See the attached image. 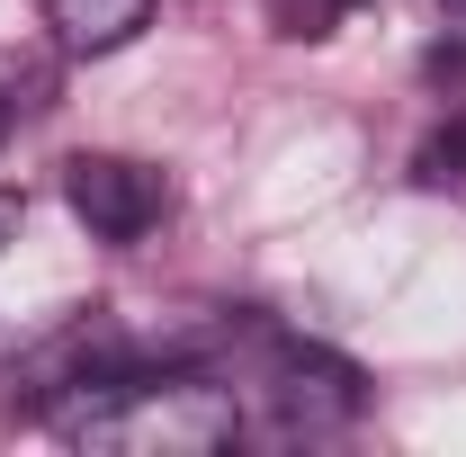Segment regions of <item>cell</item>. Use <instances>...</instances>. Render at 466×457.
Segmentation results:
<instances>
[{
  "instance_id": "obj_6",
  "label": "cell",
  "mask_w": 466,
  "mask_h": 457,
  "mask_svg": "<svg viewBox=\"0 0 466 457\" xmlns=\"http://www.w3.org/2000/svg\"><path fill=\"white\" fill-rule=\"evenodd\" d=\"M260 9H269V27H279V36L314 46V36H332V27H341L359 0H260Z\"/></svg>"
},
{
  "instance_id": "obj_5",
  "label": "cell",
  "mask_w": 466,
  "mask_h": 457,
  "mask_svg": "<svg viewBox=\"0 0 466 457\" xmlns=\"http://www.w3.org/2000/svg\"><path fill=\"white\" fill-rule=\"evenodd\" d=\"M412 171L431 179V188H466V108L449 126H431V144L412 153Z\"/></svg>"
},
{
  "instance_id": "obj_4",
  "label": "cell",
  "mask_w": 466,
  "mask_h": 457,
  "mask_svg": "<svg viewBox=\"0 0 466 457\" xmlns=\"http://www.w3.org/2000/svg\"><path fill=\"white\" fill-rule=\"evenodd\" d=\"M162 0H46V27H55L63 55H116L153 27Z\"/></svg>"
},
{
  "instance_id": "obj_3",
  "label": "cell",
  "mask_w": 466,
  "mask_h": 457,
  "mask_svg": "<svg viewBox=\"0 0 466 457\" xmlns=\"http://www.w3.org/2000/svg\"><path fill=\"white\" fill-rule=\"evenodd\" d=\"M260 395L279 412V431H332L359 412V368H341L332 350H305V341H269Z\"/></svg>"
},
{
  "instance_id": "obj_8",
  "label": "cell",
  "mask_w": 466,
  "mask_h": 457,
  "mask_svg": "<svg viewBox=\"0 0 466 457\" xmlns=\"http://www.w3.org/2000/svg\"><path fill=\"white\" fill-rule=\"evenodd\" d=\"M9 233H18V198L0 188V242H9Z\"/></svg>"
},
{
  "instance_id": "obj_1",
  "label": "cell",
  "mask_w": 466,
  "mask_h": 457,
  "mask_svg": "<svg viewBox=\"0 0 466 457\" xmlns=\"http://www.w3.org/2000/svg\"><path fill=\"white\" fill-rule=\"evenodd\" d=\"M46 431L72 449H126V457H207L233 449L242 403L225 377L207 368H144L116 341L108 359H90L63 395H46Z\"/></svg>"
},
{
  "instance_id": "obj_9",
  "label": "cell",
  "mask_w": 466,
  "mask_h": 457,
  "mask_svg": "<svg viewBox=\"0 0 466 457\" xmlns=\"http://www.w3.org/2000/svg\"><path fill=\"white\" fill-rule=\"evenodd\" d=\"M0 135H9V90H0Z\"/></svg>"
},
{
  "instance_id": "obj_2",
  "label": "cell",
  "mask_w": 466,
  "mask_h": 457,
  "mask_svg": "<svg viewBox=\"0 0 466 457\" xmlns=\"http://www.w3.org/2000/svg\"><path fill=\"white\" fill-rule=\"evenodd\" d=\"M63 198L99 242H144L171 216V179L153 162H135V153H72L63 162Z\"/></svg>"
},
{
  "instance_id": "obj_7",
  "label": "cell",
  "mask_w": 466,
  "mask_h": 457,
  "mask_svg": "<svg viewBox=\"0 0 466 457\" xmlns=\"http://www.w3.org/2000/svg\"><path fill=\"white\" fill-rule=\"evenodd\" d=\"M431 81H466V46H440L431 55Z\"/></svg>"
},
{
  "instance_id": "obj_10",
  "label": "cell",
  "mask_w": 466,
  "mask_h": 457,
  "mask_svg": "<svg viewBox=\"0 0 466 457\" xmlns=\"http://www.w3.org/2000/svg\"><path fill=\"white\" fill-rule=\"evenodd\" d=\"M440 9H449V18H466V0H440Z\"/></svg>"
}]
</instances>
